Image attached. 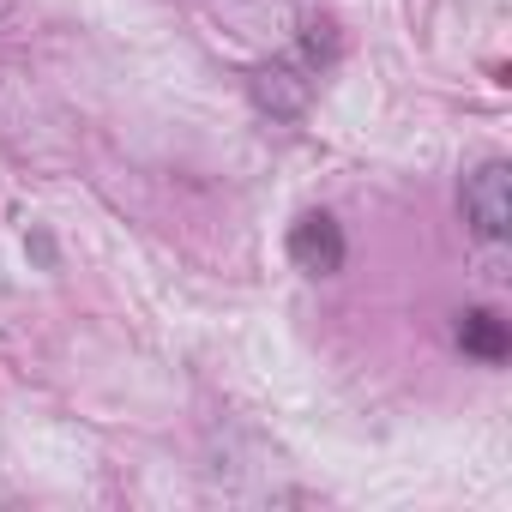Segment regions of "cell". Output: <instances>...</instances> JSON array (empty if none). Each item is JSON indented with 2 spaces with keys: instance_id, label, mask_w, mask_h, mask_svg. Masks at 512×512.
<instances>
[{
  "instance_id": "1",
  "label": "cell",
  "mask_w": 512,
  "mask_h": 512,
  "mask_svg": "<svg viewBox=\"0 0 512 512\" xmlns=\"http://www.w3.org/2000/svg\"><path fill=\"white\" fill-rule=\"evenodd\" d=\"M458 211L482 241H506V229H512V163L506 157L476 163L458 187Z\"/></svg>"
},
{
  "instance_id": "2",
  "label": "cell",
  "mask_w": 512,
  "mask_h": 512,
  "mask_svg": "<svg viewBox=\"0 0 512 512\" xmlns=\"http://www.w3.org/2000/svg\"><path fill=\"white\" fill-rule=\"evenodd\" d=\"M344 253H350V241H344V229H338L332 211H302L290 223V266L302 278H338L344 272Z\"/></svg>"
},
{
  "instance_id": "3",
  "label": "cell",
  "mask_w": 512,
  "mask_h": 512,
  "mask_svg": "<svg viewBox=\"0 0 512 512\" xmlns=\"http://www.w3.org/2000/svg\"><path fill=\"white\" fill-rule=\"evenodd\" d=\"M452 344H458L470 362H482V368H500V362L512 356V332H506V320H500L494 308H464V314L452 320Z\"/></svg>"
},
{
  "instance_id": "4",
  "label": "cell",
  "mask_w": 512,
  "mask_h": 512,
  "mask_svg": "<svg viewBox=\"0 0 512 512\" xmlns=\"http://www.w3.org/2000/svg\"><path fill=\"white\" fill-rule=\"evenodd\" d=\"M308 91H314V79H302L296 61H278V67H260V73H253V103L272 109V115H302Z\"/></svg>"
}]
</instances>
